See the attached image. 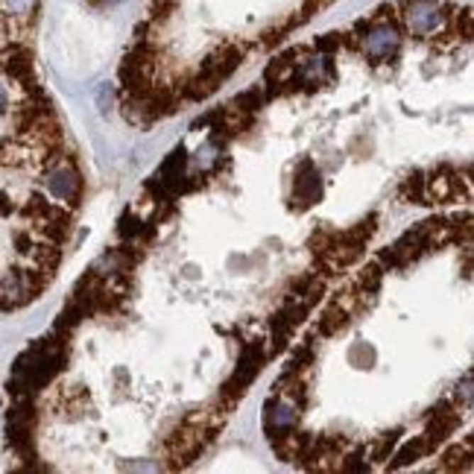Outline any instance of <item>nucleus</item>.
Masks as SVG:
<instances>
[{
	"instance_id": "1",
	"label": "nucleus",
	"mask_w": 474,
	"mask_h": 474,
	"mask_svg": "<svg viewBox=\"0 0 474 474\" xmlns=\"http://www.w3.org/2000/svg\"><path fill=\"white\" fill-rule=\"evenodd\" d=\"M41 0H0V311L30 304L53 281L70 214L50 197L65 135L35 74Z\"/></svg>"
},
{
	"instance_id": "2",
	"label": "nucleus",
	"mask_w": 474,
	"mask_h": 474,
	"mask_svg": "<svg viewBox=\"0 0 474 474\" xmlns=\"http://www.w3.org/2000/svg\"><path fill=\"white\" fill-rule=\"evenodd\" d=\"M182 161H184V158H182V153H173V155H170V161L164 164V173L176 170V164H182ZM176 179H179V176H170V179L164 176V179H161V184H164V187H173V184H176Z\"/></svg>"
},
{
	"instance_id": "3",
	"label": "nucleus",
	"mask_w": 474,
	"mask_h": 474,
	"mask_svg": "<svg viewBox=\"0 0 474 474\" xmlns=\"http://www.w3.org/2000/svg\"><path fill=\"white\" fill-rule=\"evenodd\" d=\"M106 4H121V0H106Z\"/></svg>"
}]
</instances>
